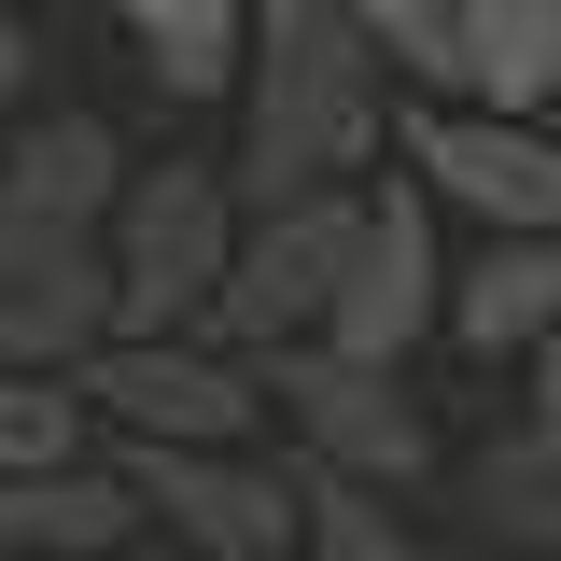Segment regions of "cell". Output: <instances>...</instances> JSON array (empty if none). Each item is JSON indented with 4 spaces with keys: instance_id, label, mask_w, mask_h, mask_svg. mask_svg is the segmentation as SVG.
I'll return each mask as SVG.
<instances>
[{
    "instance_id": "6da1fadb",
    "label": "cell",
    "mask_w": 561,
    "mask_h": 561,
    "mask_svg": "<svg viewBox=\"0 0 561 561\" xmlns=\"http://www.w3.org/2000/svg\"><path fill=\"white\" fill-rule=\"evenodd\" d=\"M393 113H408V84H393V57L351 28L337 0H253L239 154H225V183H239V210L365 197V183L393 169Z\"/></svg>"
},
{
    "instance_id": "7a4b0ae2",
    "label": "cell",
    "mask_w": 561,
    "mask_h": 561,
    "mask_svg": "<svg viewBox=\"0 0 561 561\" xmlns=\"http://www.w3.org/2000/svg\"><path fill=\"white\" fill-rule=\"evenodd\" d=\"M99 267H113V337H210V295L239 267L225 154H140L99 225Z\"/></svg>"
},
{
    "instance_id": "3957f363",
    "label": "cell",
    "mask_w": 561,
    "mask_h": 561,
    "mask_svg": "<svg viewBox=\"0 0 561 561\" xmlns=\"http://www.w3.org/2000/svg\"><path fill=\"white\" fill-rule=\"evenodd\" d=\"M127 127L84 113V99H28L0 127V280H43V267H84L99 225L127 197Z\"/></svg>"
},
{
    "instance_id": "277c9868",
    "label": "cell",
    "mask_w": 561,
    "mask_h": 561,
    "mask_svg": "<svg viewBox=\"0 0 561 561\" xmlns=\"http://www.w3.org/2000/svg\"><path fill=\"white\" fill-rule=\"evenodd\" d=\"M253 379H267V421H280V449H295L309 478H351V491H393V505H408V491L449 463V449H435V408H421L408 379H379V365L267 351Z\"/></svg>"
},
{
    "instance_id": "5b68a950",
    "label": "cell",
    "mask_w": 561,
    "mask_h": 561,
    "mask_svg": "<svg viewBox=\"0 0 561 561\" xmlns=\"http://www.w3.org/2000/svg\"><path fill=\"white\" fill-rule=\"evenodd\" d=\"M393 169L435 197V225L561 239V127H519V113H478V99H408L393 113Z\"/></svg>"
},
{
    "instance_id": "8992f818",
    "label": "cell",
    "mask_w": 561,
    "mask_h": 561,
    "mask_svg": "<svg viewBox=\"0 0 561 561\" xmlns=\"http://www.w3.org/2000/svg\"><path fill=\"white\" fill-rule=\"evenodd\" d=\"M70 393L99 421V449H253L267 435V379L225 337H113Z\"/></svg>"
},
{
    "instance_id": "52a82bcc",
    "label": "cell",
    "mask_w": 561,
    "mask_h": 561,
    "mask_svg": "<svg viewBox=\"0 0 561 561\" xmlns=\"http://www.w3.org/2000/svg\"><path fill=\"white\" fill-rule=\"evenodd\" d=\"M351 239H365V197L239 210V267H225V295H210V337L239 351V365H267V351H323L337 280H351Z\"/></svg>"
},
{
    "instance_id": "ba28073f",
    "label": "cell",
    "mask_w": 561,
    "mask_h": 561,
    "mask_svg": "<svg viewBox=\"0 0 561 561\" xmlns=\"http://www.w3.org/2000/svg\"><path fill=\"white\" fill-rule=\"evenodd\" d=\"M435 337H449V225H435V197H421L408 169H379V183H365V239H351V280H337L323 351L408 379Z\"/></svg>"
},
{
    "instance_id": "9c48e42d",
    "label": "cell",
    "mask_w": 561,
    "mask_h": 561,
    "mask_svg": "<svg viewBox=\"0 0 561 561\" xmlns=\"http://www.w3.org/2000/svg\"><path fill=\"white\" fill-rule=\"evenodd\" d=\"M140 491V534L169 561H295V463L267 449H113Z\"/></svg>"
},
{
    "instance_id": "30bf717a",
    "label": "cell",
    "mask_w": 561,
    "mask_h": 561,
    "mask_svg": "<svg viewBox=\"0 0 561 561\" xmlns=\"http://www.w3.org/2000/svg\"><path fill=\"white\" fill-rule=\"evenodd\" d=\"M548 337H561V239H478V253H449V351L534 365Z\"/></svg>"
},
{
    "instance_id": "8fae6325",
    "label": "cell",
    "mask_w": 561,
    "mask_h": 561,
    "mask_svg": "<svg viewBox=\"0 0 561 561\" xmlns=\"http://www.w3.org/2000/svg\"><path fill=\"white\" fill-rule=\"evenodd\" d=\"M99 548H140V491H127L113 449L0 478V561H99Z\"/></svg>"
},
{
    "instance_id": "7c38bea8",
    "label": "cell",
    "mask_w": 561,
    "mask_h": 561,
    "mask_svg": "<svg viewBox=\"0 0 561 561\" xmlns=\"http://www.w3.org/2000/svg\"><path fill=\"white\" fill-rule=\"evenodd\" d=\"M449 84L478 113H561V0H449Z\"/></svg>"
},
{
    "instance_id": "4fadbf2b",
    "label": "cell",
    "mask_w": 561,
    "mask_h": 561,
    "mask_svg": "<svg viewBox=\"0 0 561 561\" xmlns=\"http://www.w3.org/2000/svg\"><path fill=\"white\" fill-rule=\"evenodd\" d=\"M113 28H127L140 84L169 99V113H197V99H239V57H253V0H99Z\"/></svg>"
},
{
    "instance_id": "5bb4252c",
    "label": "cell",
    "mask_w": 561,
    "mask_h": 561,
    "mask_svg": "<svg viewBox=\"0 0 561 561\" xmlns=\"http://www.w3.org/2000/svg\"><path fill=\"white\" fill-rule=\"evenodd\" d=\"M295 505H309V519H295V561H435L393 491H351V478H309V463H295Z\"/></svg>"
},
{
    "instance_id": "9a60e30c",
    "label": "cell",
    "mask_w": 561,
    "mask_h": 561,
    "mask_svg": "<svg viewBox=\"0 0 561 561\" xmlns=\"http://www.w3.org/2000/svg\"><path fill=\"white\" fill-rule=\"evenodd\" d=\"M84 449H99L84 393H70V379H14V365H0V478H43V463H84Z\"/></svg>"
},
{
    "instance_id": "2e32d148",
    "label": "cell",
    "mask_w": 561,
    "mask_h": 561,
    "mask_svg": "<svg viewBox=\"0 0 561 561\" xmlns=\"http://www.w3.org/2000/svg\"><path fill=\"white\" fill-rule=\"evenodd\" d=\"M28 99H43V28H28V14L0 0V127H14Z\"/></svg>"
},
{
    "instance_id": "e0dca14e",
    "label": "cell",
    "mask_w": 561,
    "mask_h": 561,
    "mask_svg": "<svg viewBox=\"0 0 561 561\" xmlns=\"http://www.w3.org/2000/svg\"><path fill=\"white\" fill-rule=\"evenodd\" d=\"M99 561H169V548H154V534H140V548H99Z\"/></svg>"
}]
</instances>
